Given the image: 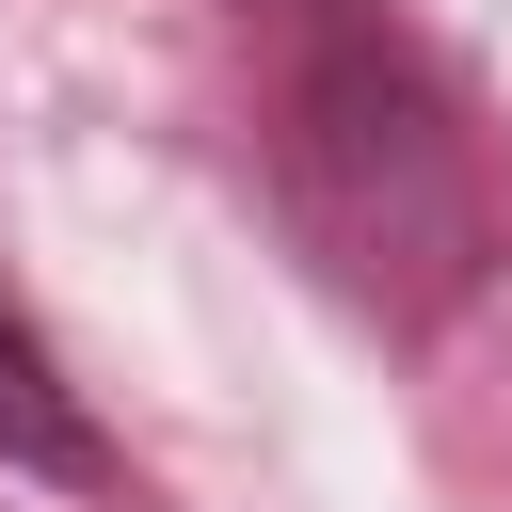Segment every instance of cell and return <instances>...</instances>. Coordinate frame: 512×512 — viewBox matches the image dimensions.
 <instances>
[{"mask_svg":"<svg viewBox=\"0 0 512 512\" xmlns=\"http://www.w3.org/2000/svg\"><path fill=\"white\" fill-rule=\"evenodd\" d=\"M256 176L304 272L384 336H432L512 272V176L432 32L384 0H256Z\"/></svg>","mask_w":512,"mask_h":512,"instance_id":"6da1fadb","label":"cell"},{"mask_svg":"<svg viewBox=\"0 0 512 512\" xmlns=\"http://www.w3.org/2000/svg\"><path fill=\"white\" fill-rule=\"evenodd\" d=\"M0 464H16V480H64V496L112 480V432L80 416V384H64L48 320L16 304V272H0Z\"/></svg>","mask_w":512,"mask_h":512,"instance_id":"7a4b0ae2","label":"cell"}]
</instances>
